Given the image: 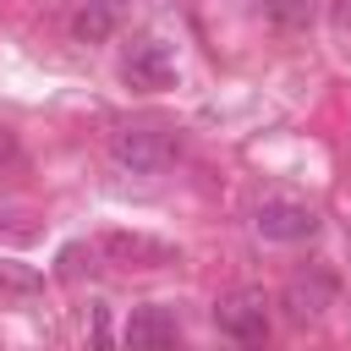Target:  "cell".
I'll return each mask as SVG.
<instances>
[{"label": "cell", "mask_w": 351, "mask_h": 351, "mask_svg": "<svg viewBox=\"0 0 351 351\" xmlns=\"http://www.w3.org/2000/svg\"><path fill=\"white\" fill-rule=\"evenodd\" d=\"M110 159L126 170V176H159V170H170V159H176V137L165 132V126H115L110 132Z\"/></svg>", "instance_id": "cell-1"}, {"label": "cell", "mask_w": 351, "mask_h": 351, "mask_svg": "<svg viewBox=\"0 0 351 351\" xmlns=\"http://www.w3.org/2000/svg\"><path fill=\"white\" fill-rule=\"evenodd\" d=\"M214 329L236 346H263L269 340V296L263 291H230L214 302Z\"/></svg>", "instance_id": "cell-2"}, {"label": "cell", "mask_w": 351, "mask_h": 351, "mask_svg": "<svg viewBox=\"0 0 351 351\" xmlns=\"http://www.w3.org/2000/svg\"><path fill=\"white\" fill-rule=\"evenodd\" d=\"M252 225H258L263 241H307V236H318V214L307 203H296V197H263L252 208Z\"/></svg>", "instance_id": "cell-3"}, {"label": "cell", "mask_w": 351, "mask_h": 351, "mask_svg": "<svg viewBox=\"0 0 351 351\" xmlns=\"http://www.w3.org/2000/svg\"><path fill=\"white\" fill-rule=\"evenodd\" d=\"M121 82L137 88V93H159V88L176 82V55H170L159 38H137V44L126 49V60H121Z\"/></svg>", "instance_id": "cell-4"}, {"label": "cell", "mask_w": 351, "mask_h": 351, "mask_svg": "<svg viewBox=\"0 0 351 351\" xmlns=\"http://www.w3.org/2000/svg\"><path fill=\"white\" fill-rule=\"evenodd\" d=\"M99 247H104L115 263H137V269H159V263H176V247H165V241H148V236H126V230H110Z\"/></svg>", "instance_id": "cell-5"}, {"label": "cell", "mask_w": 351, "mask_h": 351, "mask_svg": "<svg viewBox=\"0 0 351 351\" xmlns=\"http://www.w3.org/2000/svg\"><path fill=\"white\" fill-rule=\"evenodd\" d=\"M176 340H181V324L165 307H137L126 318V346H176Z\"/></svg>", "instance_id": "cell-6"}, {"label": "cell", "mask_w": 351, "mask_h": 351, "mask_svg": "<svg viewBox=\"0 0 351 351\" xmlns=\"http://www.w3.org/2000/svg\"><path fill=\"white\" fill-rule=\"evenodd\" d=\"M329 302H335V285H329L324 274H313V280H291V291H285V307H291V318H296V324L318 318Z\"/></svg>", "instance_id": "cell-7"}, {"label": "cell", "mask_w": 351, "mask_h": 351, "mask_svg": "<svg viewBox=\"0 0 351 351\" xmlns=\"http://www.w3.org/2000/svg\"><path fill=\"white\" fill-rule=\"evenodd\" d=\"M110 22H115V11H110V0H88V5L77 11V22H71V33H77L82 44H99V38L110 33Z\"/></svg>", "instance_id": "cell-8"}, {"label": "cell", "mask_w": 351, "mask_h": 351, "mask_svg": "<svg viewBox=\"0 0 351 351\" xmlns=\"http://www.w3.org/2000/svg\"><path fill=\"white\" fill-rule=\"evenodd\" d=\"M258 5H263V16H269L274 27H285V33H296V27L313 22V0H258Z\"/></svg>", "instance_id": "cell-9"}]
</instances>
